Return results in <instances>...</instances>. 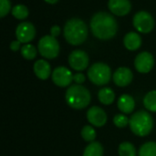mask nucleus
<instances>
[{
	"instance_id": "1",
	"label": "nucleus",
	"mask_w": 156,
	"mask_h": 156,
	"mask_svg": "<svg viewBox=\"0 0 156 156\" xmlns=\"http://www.w3.org/2000/svg\"><path fill=\"white\" fill-rule=\"evenodd\" d=\"M90 28L93 35L102 40L112 38L118 29L115 18L106 13L99 12L95 14L90 20Z\"/></svg>"
},
{
	"instance_id": "2",
	"label": "nucleus",
	"mask_w": 156,
	"mask_h": 156,
	"mask_svg": "<svg viewBox=\"0 0 156 156\" xmlns=\"http://www.w3.org/2000/svg\"><path fill=\"white\" fill-rule=\"evenodd\" d=\"M64 37L68 43L73 46L82 44L88 37V27L80 18H71L64 27Z\"/></svg>"
},
{
	"instance_id": "3",
	"label": "nucleus",
	"mask_w": 156,
	"mask_h": 156,
	"mask_svg": "<svg viewBox=\"0 0 156 156\" xmlns=\"http://www.w3.org/2000/svg\"><path fill=\"white\" fill-rule=\"evenodd\" d=\"M65 98L69 107L75 110H81L90 104L91 96L88 89L80 84H76L68 89Z\"/></svg>"
},
{
	"instance_id": "4",
	"label": "nucleus",
	"mask_w": 156,
	"mask_h": 156,
	"mask_svg": "<svg viewBox=\"0 0 156 156\" xmlns=\"http://www.w3.org/2000/svg\"><path fill=\"white\" fill-rule=\"evenodd\" d=\"M130 128L137 136L148 135L154 127V120L150 113L145 111H140L133 113L130 119Z\"/></svg>"
},
{
	"instance_id": "5",
	"label": "nucleus",
	"mask_w": 156,
	"mask_h": 156,
	"mask_svg": "<svg viewBox=\"0 0 156 156\" xmlns=\"http://www.w3.org/2000/svg\"><path fill=\"white\" fill-rule=\"evenodd\" d=\"M88 77L95 85H105L110 81L112 77L111 68L105 63H95L89 69Z\"/></svg>"
},
{
	"instance_id": "6",
	"label": "nucleus",
	"mask_w": 156,
	"mask_h": 156,
	"mask_svg": "<svg viewBox=\"0 0 156 156\" xmlns=\"http://www.w3.org/2000/svg\"><path fill=\"white\" fill-rule=\"evenodd\" d=\"M37 48L42 57L49 59L57 58L59 53V44L56 37L51 35L41 37L38 41Z\"/></svg>"
},
{
	"instance_id": "7",
	"label": "nucleus",
	"mask_w": 156,
	"mask_h": 156,
	"mask_svg": "<svg viewBox=\"0 0 156 156\" xmlns=\"http://www.w3.org/2000/svg\"><path fill=\"white\" fill-rule=\"evenodd\" d=\"M133 26L141 33H149L154 27V20L148 12L140 11L133 16Z\"/></svg>"
},
{
	"instance_id": "8",
	"label": "nucleus",
	"mask_w": 156,
	"mask_h": 156,
	"mask_svg": "<svg viewBox=\"0 0 156 156\" xmlns=\"http://www.w3.org/2000/svg\"><path fill=\"white\" fill-rule=\"evenodd\" d=\"M69 63L70 67L77 71L84 70L89 65V56L83 50H74L69 57Z\"/></svg>"
},
{
	"instance_id": "9",
	"label": "nucleus",
	"mask_w": 156,
	"mask_h": 156,
	"mask_svg": "<svg viewBox=\"0 0 156 156\" xmlns=\"http://www.w3.org/2000/svg\"><path fill=\"white\" fill-rule=\"evenodd\" d=\"M154 65V58L149 52H142L137 55L134 60L135 69L140 73H148L152 70Z\"/></svg>"
},
{
	"instance_id": "10",
	"label": "nucleus",
	"mask_w": 156,
	"mask_h": 156,
	"mask_svg": "<svg viewBox=\"0 0 156 156\" xmlns=\"http://www.w3.org/2000/svg\"><path fill=\"white\" fill-rule=\"evenodd\" d=\"M53 82L61 88L69 86L73 80V75L69 69L65 67H58L52 72Z\"/></svg>"
},
{
	"instance_id": "11",
	"label": "nucleus",
	"mask_w": 156,
	"mask_h": 156,
	"mask_svg": "<svg viewBox=\"0 0 156 156\" xmlns=\"http://www.w3.org/2000/svg\"><path fill=\"white\" fill-rule=\"evenodd\" d=\"M16 36L17 40L21 43H28L34 39L36 36V28L33 24L29 22H22L16 29Z\"/></svg>"
},
{
	"instance_id": "12",
	"label": "nucleus",
	"mask_w": 156,
	"mask_h": 156,
	"mask_svg": "<svg viewBox=\"0 0 156 156\" xmlns=\"http://www.w3.org/2000/svg\"><path fill=\"white\" fill-rule=\"evenodd\" d=\"M87 119L92 125L96 127H102L107 122V115L101 108L93 106L89 109L87 112Z\"/></svg>"
},
{
	"instance_id": "13",
	"label": "nucleus",
	"mask_w": 156,
	"mask_h": 156,
	"mask_svg": "<svg viewBox=\"0 0 156 156\" xmlns=\"http://www.w3.org/2000/svg\"><path fill=\"white\" fill-rule=\"evenodd\" d=\"M133 75L130 69L122 67L119 68L113 74V81L119 87H125L133 80Z\"/></svg>"
},
{
	"instance_id": "14",
	"label": "nucleus",
	"mask_w": 156,
	"mask_h": 156,
	"mask_svg": "<svg viewBox=\"0 0 156 156\" xmlns=\"http://www.w3.org/2000/svg\"><path fill=\"white\" fill-rule=\"evenodd\" d=\"M109 9L116 16H125L132 9V5L129 0H110L108 3Z\"/></svg>"
},
{
	"instance_id": "15",
	"label": "nucleus",
	"mask_w": 156,
	"mask_h": 156,
	"mask_svg": "<svg viewBox=\"0 0 156 156\" xmlns=\"http://www.w3.org/2000/svg\"><path fill=\"white\" fill-rule=\"evenodd\" d=\"M34 72L36 76L40 80H47L51 74V68L48 61L44 59H38L34 64Z\"/></svg>"
},
{
	"instance_id": "16",
	"label": "nucleus",
	"mask_w": 156,
	"mask_h": 156,
	"mask_svg": "<svg viewBox=\"0 0 156 156\" xmlns=\"http://www.w3.org/2000/svg\"><path fill=\"white\" fill-rule=\"evenodd\" d=\"M118 108L119 110L126 114L132 113L134 110L135 107V101L133 100V98L128 94H122L117 102Z\"/></svg>"
},
{
	"instance_id": "17",
	"label": "nucleus",
	"mask_w": 156,
	"mask_h": 156,
	"mask_svg": "<svg viewBox=\"0 0 156 156\" xmlns=\"http://www.w3.org/2000/svg\"><path fill=\"white\" fill-rule=\"evenodd\" d=\"M123 43H124V46H125V48L127 49L134 51V50L138 49L141 47L142 38L137 33L130 32L124 37Z\"/></svg>"
},
{
	"instance_id": "18",
	"label": "nucleus",
	"mask_w": 156,
	"mask_h": 156,
	"mask_svg": "<svg viewBox=\"0 0 156 156\" xmlns=\"http://www.w3.org/2000/svg\"><path fill=\"white\" fill-rule=\"evenodd\" d=\"M98 98L102 104L110 105L115 100V93L111 88H103L99 91Z\"/></svg>"
},
{
	"instance_id": "19",
	"label": "nucleus",
	"mask_w": 156,
	"mask_h": 156,
	"mask_svg": "<svg viewBox=\"0 0 156 156\" xmlns=\"http://www.w3.org/2000/svg\"><path fill=\"white\" fill-rule=\"evenodd\" d=\"M83 156H103V147L98 142H91L85 148Z\"/></svg>"
},
{
	"instance_id": "20",
	"label": "nucleus",
	"mask_w": 156,
	"mask_h": 156,
	"mask_svg": "<svg viewBox=\"0 0 156 156\" xmlns=\"http://www.w3.org/2000/svg\"><path fill=\"white\" fill-rule=\"evenodd\" d=\"M144 107L153 112H156V90L149 91L144 99Z\"/></svg>"
},
{
	"instance_id": "21",
	"label": "nucleus",
	"mask_w": 156,
	"mask_h": 156,
	"mask_svg": "<svg viewBox=\"0 0 156 156\" xmlns=\"http://www.w3.org/2000/svg\"><path fill=\"white\" fill-rule=\"evenodd\" d=\"M118 153L120 156H136V149L131 143L124 142L120 144Z\"/></svg>"
},
{
	"instance_id": "22",
	"label": "nucleus",
	"mask_w": 156,
	"mask_h": 156,
	"mask_svg": "<svg viewBox=\"0 0 156 156\" xmlns=\"http://www.w3.org/2000/svg\"><path fill=\"white\" fill-rule=\"evenodd\" d=\"M139 156H156L155 142H148L143 144L139 150Z\"/></svg>"
},
{
	"instance_id": "23",
	"label": "nucleus",
	"mask_w": 156,
	"mask_h": 156,
	"mask_svg": "<svg viewBox=\"0 0 156 156\" xmlns=\"http://www.w3.org/2000/svg\"><path fill=\"white\" fill-rule=\"evenodd\" d=\"M21 55L26 59H34L37 56V48L31 44H26L21 48Z\"/></svg>"
},
{
	"instance_id": "24",
	"label": "nucleus",
	"mask_w": 156,
	"mask_h": 156,
	"mask_svg": "<svg viewBox=\"0 0 156 156\" xmlns=\"http://www.w3.org/2000/svg\"><path fill=\"white\" fill-rule=\"evenodd\" d=\"M12 15L17 19H25L28 16V9L24 5H16L12 9Z\"/></svg>"
},
{
	"instance_id": "25",
	"label": "nucleus",
	"mask_w": 156,
	"mask_h": 156,
	"mask_svg": "<svg viewBox=\"0 0 156 156\" xmlns=\"http://www.w3.org/2000/svg\"><path fill=\"white\" fill-rule=\"evenodd\" d=\"M81 137L86 142H93L96 138V132L93 127L90 125H86L81 130Z\"/></svg>"
},
{
	"instance_id": "26",
	"label": "nucleus",
	"mask_w": 156,
	"mask_h": 156,
	"mask_svg": "<svg viewBox=\"0 0 156 156\" xmlns=\"http://www.w3.org/2000/svg\"><path fill=\"white\" fill-rule=\"evenodd\" d=\"M113 122L115 126L119 128H124L130 123V119H128L124 114H117L113 118Z\"/></svg>"
},
{
	"instance_id": "27",
	"label": "nucleus",
	"mask_w": 156,
	"mask_h": 156,
	"mask_svg": "<svg viewBox=\"0 0 156 156\" xmlns=\"http://www.w3.org/2000/svg\"><path fill=\"white\" fill-rule=\"evenodd\" d=\"M0 16L4 17L7 15L11 8V3L9 0H0Z\"/></svg>"
},
{
	"instance_id": "28",
	"label": "nucleus",
	"mask_w": 156,
	"mask_h": 156,
	"mask_svg": "<svg viewBox=\"0 0 156 156\" xmlns=\"http://www.w3.org/2000/svg\"><path fill=\"white\" fill-rule=\"evenodd\" d=\"M85 80H86V78H85L84 74H82V73H76V74L73 75V80L77 84L80 85L81 83H83L85 81Z\"/></svg>"
},
{
	"instance_id": "29",
	"label": "nucleus",
	"mask_w": 156,
	"mask_h": 156,
	"mask_svg": "<svg viewBox=\"0 0 156 156\" xmlns=\"http://www.w3.org/2000/svg\"><path fill=\"white\" fill-rule=\"evenodd\" d=\"M60 33V27L58 26H53L51 28H50V34L52 37H56L59 35Z\"/></svg>"
},
{
	"instance_id": "30",
	"label": "nucleus",
	"mask_w": 156,
	"mask_h": 156,
	"mask_svg": "<svg viewBox=\"0 0 156 156\" xmlns=\"http://www.w3.org/2000/svg\"><path fill=\"white\" fill-rule=\"evenodd\" d=\"M20 44L21 42L19 40H15V41H12L11 44H10V48L11 50L13 51H16L20 48Z\"/></svg>"
},
{
	"instance_id": "31",
	"label": "nucleus",
	"mask_w": 156,
	"mask_h": 156,
	"mask_svg": "<svg viewBox=\"0 0 156 156\" xmlns=\"http://www.w3.org/2000/svg\"><path fill=\"white\" fill-rule=\"evenodd\" d=\"M47 3H48V4H55V3H57L58 0H45Z\"/></svg>"
}]
</instances>
